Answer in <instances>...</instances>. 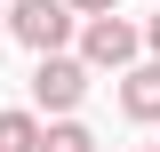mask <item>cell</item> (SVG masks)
<instances>
[{
    "mask_svg": "<svg viewBox=\"0 0 160 152\" xmlns=\"http://www.w3.org/2000/svg\"><path fill=\"white\" fill-rule=\"evenodd\" d=\"M72 32H80L72 0H8V40H24L32 56H56Z\"/></svg>",
    "mask_w": 160,
    "mask_h": 152,
    "instance_id": "1",
    "label": "cell"
},
{
    "mask_svg": "<svg viewBox=\"0 0 160 152\" xmlns=\"http://www.w3.org/2000/svg\"><path fill=\"white\" fill-rule=\"evenodd\" d=\"M136 48H144V32L128 16H80V56H88V72H128L136 64Z\"/></svg>",
    "mask_w": 160,
    "mask_h": 152,
    "instance_id": "2",
    "label": "cell"
},
{
    "mask_svg": "<svg viewBox=\"0 0 160 152\" xmlns=\"http://www.w3.org/2000/svg\"><path fill=\"white\" fill-rule=\"evenodd\" d=\"M80 96H88V56H64V48H56V56L32 64V104H40L48 120L80 112Z\"/></svg>",
    "mask_w": 160,
    "mask_h": 152,
    "instance_id": "3",
    "label": "cell"
},
{
    "mask_svg": "<svg viewBox=\"0 0 160 152\" xmlns=\"http://www.w3.org/2000/svg\"><path fill=\"white\" fill-rule=\"evenodd\" d=\"M120 112H128V120H160V56L120 72Z\"/></svg>",
    "mask_w": 160,
    "mask_h": 152,
    "instance_id": "4",
    "label": "cell"
},
{
    "mask_svg": "<svg viewBox=\"0 0 160 152\" xmlns=\"http://www.w3.org/2000/svg\"><path fill=\"white\" fill-rule=\"evenodd\" d=\"M40 152H96V136L64 112V120H48V128H40Z\"/></svg>",
    "mask_w": 160,
    "mask_h": 152,
    "instance_id": "5",
    "label": "cell"
},
{
    "mask_svg": "<svg viewBox=\"0 0 160 152\" xmlns=\"http://www.w3.org/2000/svg\"><path fill=\"white\" fill-rule=\"evenodd\" d=\"M0 152H40V112H0Z\"/></svg>",
    "mask_w": 160,
    "mask_h": 152,
    "instance_id": "6",
    "label": "cell"
},
{
    "mask_svg": "<svg viewBox=\"0 0 160 152\" xmlns=\"http://www.w3.org/2000/svg\"><path fill=\"white\" fill-rule=\"evenodd\" d=\"M104 8H120V0H72V16H104Z\"/></svg>",
    "mask_w": 160,
    "mask_h": 152,
    "instance_id": "7",
    "label": "cell"
},
{
    "mask_svg": "<svg viewBox=\"0 0 160 152\" xmlns=\"http://www.w3.org/2000/svg\"><path fill=\"white\" fill-rule=\"evenodd\" d=\"M144 48H152V56H160V16H152V24H144Z\"/></svg>",
    "mask_w": 160,
    "mask_h": 152,
    "instance_id": "8",
    "label": "cell"
},
{
    "mask_svg": "<svg viewBox=\"0 0 160 152\" xmlns=\"http://www.w3.org/2000/svg\"><path fill=\"white\" fill-rule=\"evenodd\" d=\"M0 32H8V0H0Z\"/></svg>",
    "mask_w": 160,
    "mask_h": 152,
    "instance_id": "9",
    "label": "cell"
},
{
    "mask_svg": "<svg viewBox=\"0 0 160 152\" xmlns=\"http://www.w3.org/2000/svg\"><path fill=\"white\" fill-rule=\"evenodd\" d=\"M136 152H160V144H136Z\"/></svg>",
    "mask_w": 160,
    "mask_h": 152,
    "instance_id": "10",
    "label": "cell"
}]
</instances>
